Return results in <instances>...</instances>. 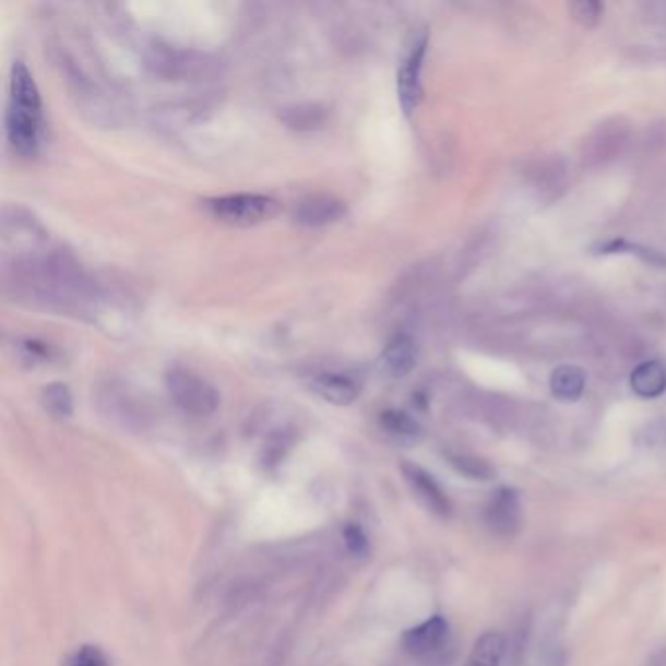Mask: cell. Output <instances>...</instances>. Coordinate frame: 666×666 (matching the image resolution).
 <instances>
[{
	"instance_id": "6da1fadb",
	"label": "cell",
	"mask_w": 666,
	"mask_h": 666,
	"mask_svg": "<svg viewBox=\"0 0 666 666\" xmlns=\"http://www.w3.org/2000/svg\"><path fill=\"white\" fill-rule=\"evenodd\" d=\"M41 130V98L34 76L22 61L12 66L10 103L7 111V133L20 155H36Z\"/></svg>"
},
{
	"instance_id": "7a4b0ae2",
	"label": "cell",
	"mask_w": 666,
	"mask_h": 666,
	"mask_svg": "<svg viewBox=\"0 0 666 666\" xmlns=\"http://www.w3.org/2000/svg\"><path fill=\"white\" fill-rule=\"evenodd\" d=\"M168 395L175 401L178 408H182L188 415L194 417H207L213 415L219 403L222 395L213 388L210 381L202 376L192 373L188 370H173L167 373Z\"/></svg>"
},
{
	"instance_id": "3957f363",
	"label": "cell",
	"mask_w": 666,
	"mask_h": 666,
	"mask_svg": "<svg viewBox=\"0 0 666 666\" xmlns=\"http://www.w3.org/2000/svg\"><path fill=\"white\" fill-rule=\"evenodd\" d=\"M207 210L217 222L250 227L274 217L278 213V202L264 194H229L207 200Z\"/></svg>"
},
{
	"instance_id": "277c9868",
	"label": "cell",
	"mask_w": 666,
	"mask_h": 666,
	"mask_svg": "<svg viewBox=\"0 0 666 666\" xmlns=\"http://www.w3.org/2000/svg\"><path fill=\"white\" fill-rule=\"evenodd\" d=\"M426 49H428V34L420 32L408 46L407 56L399 67L397 94L399 104L411 116L417 110L420 96H423V67H425Z\"/></svg>"
},
{
	"instance_id": "5b68a950",
	"label": "cell",
	"mask_w": 666,
	"mask_h": 666,
	"mask_svg": "<svg viewBox=\"0 0 666 666\" xmlns=\"http://www.w3.org/2000/svg\"><path fill=\"white\" fill-rule=\"evenodd\" d=\"M401 473L408 483L413 495L420 500V504H425L426 510H430L436 516L445 519L452 512V502L445 497L442 487L438 485L435 477L430 473L423 469L417 463L403 462L401 463Z\"/></svg>"
},
{
	"instance_id": "8992f818",
	"label": "cell",
	"mask_w": 666,
	"mask_h": 666,
	"mask_svg": "<svg viewBox=\"0 0 666 666\" xmlns=\"http://www.w3.org/2000/svg\"><path fill=\"white\" fill-rule=\"evenodd\" d=\"M485 522L499 536H514L522 526L519 492L510 487L495 492L485 509Z\"/></svg>"
},
{
	"instance_id": "52a82bcc",
	"label": "cell",
	"mask_w": 666,
	"mask_h": 666,
	"mask_svg": "<svg viewBox=\"0 0 666 666\" xmlns=\"http://www.w3.org/2000/svg\"><path fill=\"white\" fill-rule=\"evenodd\" d=\"M450 635V626L442 616H432L417 628H411L403 635V647L411 657H435L440 649L444 647Z\"/></svg>"
},
{
	"instance_id": "ba28073f",
	"label": "cell",
	"mask_w": 666,
	"mask_h": 666,
	"mask_svg": "<svg viewBox=\"0 0 666 666\" xmlns=\"http://www.w3.org/2000/svg\"><path fill=\"white\" fill-rule=\"evenodd\" d=\"M348 212L343 200L329 194H313L297 204L294 219L304 227H324L341 222Z\"/></svg>"
},
{
	"instance_id": "9c48e42d",
	"label": "cell",
	"mask_w": 666,
	"mask_h": 666,
	"mask_svg": "<svg viewBox=\"0 0 666 666\" xmlns=\"http://www.w3.org/2000/svg\"><path fill=\"white\" fill-rule=\"evenodd\" d=\"M417 366V344L407 336L399 334L381 352L380 368L391 378H405Z\"/></svg>"
},
{
	"instance_id": "30bf717a",
	"label": "cell",
	"mask_w": 666,
	"mask_h": 666,
	"mask_svg": "<svg viewBox=\"0 0 666 666\" xmlns=\"http://www.w3.org/2000/svg\"><path fill=\"white\" fill-rule=\"evenodd\" d=\"M311 388L319 397L338 407L352 405L360 395L358 383L344 373H321L313 380Z\"/></svg>"
},
{
	"instance_id": "8fae6325",
	"label": "cell",
	"mask_w": 666,
	"mask_h": 666,
	"mask_svg": "<svg viewBox=\"0 0 666 666\" xmlns=\"http://www.w3.org/2000/svg\"><path fill=\"white\" fill-rule=\"evenodd\" d=\"M630 383L631 389L638 393L639 397H661L666 391L665 364L658 360H649L639 364L638 368L631 371Z\"/></svg>"
},
{
	"instance_id": "7c38bea8",
	"label": "cell",
	"mask_w": 666,
	"mask_h": 666,
	"mask_svg": "<svg viewBox=\"0 0 666 666\" xmlns=\"http://www.w3.org/2000/svg\"><path fill=\"white\" fill-rule=\"evenodd\" d=\"M551 393L556 395L559 401L564 403H574L576 399L583 397L584 385H586V376L581 368L576 366H559L554 373H551Z\"/></svg>"
},
{
	"instance_id": "4fadbf2b",
	"label": "cell",
	"mask_w": 666,
	"mask_h": 666,
	"mask_svg": "<svg viewBox=\"0 0 666 666\" xmlns=\"http://www.w3.org/2000/svg\"><path fill=\"white\" fill-rule=\"evenodd\" d=\"M504 655V639L497 631H487L477 639L467 666H500Z\"/></svg>"
},
{
	"instance_id": "5bb4252c",
	"label": "cell",
	"mask_w": 666,
	"mask_h": 666,
	"mask_svg": "<svg viewBox=\"0 0 666 666\" xmlns=\"http://www.w3.org/2000/svg\"><path fill=\"white\" fill-rule=\"evenodd\" d=\"M383 430L399 442H413L420 436V426L403 411H385L380 418Z\"/></svg>"
},
{
	"instance_id": "9a60e30c",
	"label": "cell",
	"mask_w": 666,
	"mask_h": 666,
	"mask_svg": "<svg viewBox=\"0 0 666 666\" xmlns=\"http://www.w3.org/2000/svg\"><path fill=\"white\" fill-rule=\"evenodd\" d=\"M41 403L49 415L67 418L73 415V395L66 383H51L41 391Z\"/></svg>"
},
{
	"instance_id": "2e32d148",
	"label": "cell",
	"mask_w": 666,
	"mask_h": 666,
	"mask_svg": "<svg viewBox=\"0 0 666 666\" xmlns=\"http://www.w3.org/2000/svg\"><path fill=\"white\" fill-rule=\"evenodd\" d=\"M450 463L454 465L457 472L465 475V477H469V479L489 481V479H492V477L497 475L491 463L485 462L481 457H475V455H450Z\"/></svg>"
},
{
	"instance_id": "e0dca14e",
	"label": "cell",
	"mask_w": 666,
	"mask_h": 666,
	"mask_svg": "<svg viewBox=\"0 0 666 666\" xmlns=\"http://www.w3.org/2000/svg\"><path fill=\"white\" fill-rule=\"evenodd\" d=\"M284 120H286L287 126L297 128V130H313V128L323 123V111L317 110L316 106H309V110H304L299 106L296 110H287Z\"/></svg>"
},
{
	"instance_id": "ac0fdd59",
	"label": "cell",
	"mask_w": 666,
	"mask_h": 666,
	"mask_svg": "<svg viewBox=\"0 0 666 666\" xmlns=\"http://www.w3.org/2000/svg\"><path fill=\"white\" fill-rule=\"evenodd\" d=\"M602 10L604 9H602L600 2H594V0H581V2L571 4L573 19L586 28H593L600 22Z\"/></svg>"
},
{
	"instance_id": "d6986e66",
	"label": "cell",
	"mask_w": 666,
	"mask_h": 666,
	"mask_svg": "<svg viewBox=\"0 0 666 666\" xmlns=\"http://www.w3.org/2000/svg\"><path fill=\"white\" fill-rule=\"evenodd\" d=\"M66 666H110V663L100 649L84 645L67 658Z\"/></svg>"
},
{
	"instance_id": "ffe728a7",
	"label": "cell",
	"mask_w": 666,
	"mask_h": 666,
	"mask_svg": "<svg viewBox=\"0 0 666 666\" xmlns=\"http://www.w3.org/2000/svg\"><path fill=\"white\" fill-rule=\"evenodd\" d=\"M344 544L348 547L352 556L366 557L370 554V542H368V536L364 534L360 526L350 524L344 530Z\"/></svg>"
},
{
	"instance_id": "44dd1931",
	"label": "cell",
	"mask_w": 666,
	"mask_h": 666,
	"mask_svg": "<svg viewBox=\"0 0 666 666\" xmlns=\"http://www.w3.org/2000/svg\"><path fill=\"white\" fill-rule=\"evenodd\" d=\"M600 249L602 252H626V250H631V252H635L639 257H643V259L651 262V264H666V257L658 254L655 250H638V247H631V245H626L623 241L606 242V245H602Z\"/></svg>"
}]
</instances>
